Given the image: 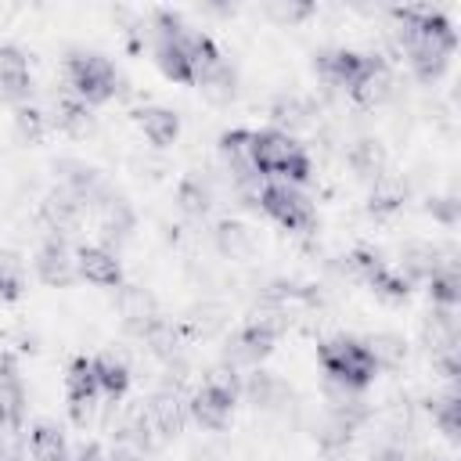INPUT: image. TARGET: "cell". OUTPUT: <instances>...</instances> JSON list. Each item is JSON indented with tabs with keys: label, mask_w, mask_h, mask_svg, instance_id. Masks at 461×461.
<instances>
[{
	"label": "cell",
	"mask_w": 461,
	"mask_h": 461,
	"mask_svg": "<svg viewBox=\"0 0 461 461\" xmlns=\"http://www.w3.org/2000/svg\"><path fill=\"white\" fill-rule=\"evenodd\" d=\"M252 162L259 176H270L292 187L310 180V155L285 130H252Z\"/></svg>",
	"instance_id": "obj_1"
},
{
	"label": "cell",
	"mask_w": 461,
	"mask_h": 461,
	"mask_svg": "<svg viewBox=\"0 0 461 461\" xmlns=\"http://www.w3.org/2000/svg\"><path fill=\"white\" fill-rule=\"evenodd\" d=\"M317 357H321V367H324L328 382L331 385H342V389H353V393H360L364 385H371V378L378 375V364L367 353V346L357 342V339H346V335L321 342Z\"/></svg>",
	"instance_id": "obj_2"
},
{
	"label": "cell",
	"mask_w": 461,
	"mask_h": 461,
	"mask_svg": "<svg viewBox=\"0 0 461 461\" xmlns=\"http://www.w3.org/2000/svg\"><path fill=\"white\" fill-rule=\"evenodd\" d=\"M65 79H68V94H76L83 104H104L119 90L115 65L108 58L86 54V50H79L65 61Z\"/></svg>",
	"instance_id": "obj_3"
},
{
	"label": "cell",
	"mask_w": 461,
	"mask_h": 461,
	"mask_svg": "<svg viewBox=\"0 0 461 461\" xmlns=\"http://www.w3.org/2000/svg\"><path fill=\"white\" fill-rule=\"evenodd\" d=\"M238 393H241V382H238L234 367H216V371L202 382V389L191 396L187 411H191V418H194L202 429H212V432H216V429H223V425L230 421V411H234Z\"/></svg>",
	"instance_id": "obj_4"
},
{
	"label": "cell",
	"mask_w": 461,
	"mask_h": 461,
	"mask_svg": "<svg viewBox=\"0 0 461 461\" xmlns=\"http://www.w3.org/2000/svg\"><path fill=\"white\" fill-rule=\"evenodd\" d=\"M256 205H259L274 223H281L285 230H310V227H313V205H310L306 194H299L292 184L267 180V184L259 187Z\"/></svg>",
	"instance_id": "obj_5"
},
{
	"label": "cell",
	"mask_w": 461,
	"mask_h": 461,
	"mask_svg": "<svg viewBox=\"0 0 461 461\" xmlns=\"http://www.w3.org/2000/svg\"><path fill=\"white\" fill-rule=\"evenodd\" d=\"M274 342H277V324L252 321V324H245L241 331L230 335V342L223 349V360H227V367H259V360L270 357Z\"/></svg>",
	"instance_id": "obj_6"
},
{
	"label": "cell",
	"mask_w": 461,
	"mask_h": 461,
	"mask_svg": "<svg viewBox=\"0 0 461 461\" xmlns=\"http://www.w3.org/2000/svg\"><path fill=\"white\" fill-rule=\"evenodd\" d=\"M97 375H94V360L90 357H76L68 364V375H65V396H68V414L76 425H86L90 414H94V403H97Z\"/></svg>",
	"instance_id": "obj_7"
},
{
	"label": "cell",
	"mask_w": 461,
	"mask_h": 461,
	"mask_svg": "<svg viewBox=\"0 0 461 461\" xmlns=\"http://www.w3.org/2000/svg\"><path fill=\"white\" fill-rule=\"evenodd\" d=\"M32 267H36V277H40L43 285H50V288H65V285H72V281L79 277V274H76V252H72L61 238H47V241L40 245Z\"/></svg>",
	"instance_id": "obj_8"
},
{
	"label": "cell",
	"mask_w": 461,
	"mask_h": 461,
	"mask_svg": "<svg viewBox=\"0 0 461 461\" xmlns=\"http://www.w3.org/2000/svg\"><path fill=\"white\" fill-rule=\"evenodd\" d=\"M367 58H371V54H357V50H346V47L324 50V54L317 58V76H321L328 86H339V90L349 94V90L360 83V76L367 72Z\"/></svg>",
	"instance_id": "obj_9"
},
{
	"label": "cell",
	"mask_w": 461,
	"mask_h": 461,
	"mask_svg": "<svg viewBox=\"0 0 461 461\" xmlns=\"http://www.w3.org/2000/svg\"><path fill=\"white\" fill-rule=\"evenodd\" d=\"M76 274L97 288H119V281H122V267H119L115 252L104 245H79L76 249Z\"/></svg>",
	"instance_id": "obj_10"
},
{
	"label": "cell",
	"mask_w": 461,
	"mask_h": 461,
	"mask_svg": "<svg viewBox=\"0 0 461 461\" xmlns=\"http://www.w3.org/2000/svg\"><path fill=\"white\" fill-rule=\"evenodd\" d=\"M144 421H148V432H158L162 439H173L187 421V403L176 393H155L144 403Z\"/></svg>",
	"instance_id": "obj_11"
},
{
	"label": "cell",
	"mask_w": 461,
	"mask_h": 461,
	"mask_svg": "<svg viewBox=\"0 0 461 461\" xmlns=\"http://www.w3.org/2000/svg\"><path fill=\"white\" fill-rule=\"evenodd\" d=\"M0 94L14 104H25L32 94V76H29V61L18 47L4 43L0 47Z\"/></svg>",
	"instance_id": "obj_12"
},
{
	"label": "cell",
	"mask_w": 461,
	"mask_h": 461,
	"mask_svg": "<svg viewBox=\"0 0 461 461\" xmlns=\"http://www.w3.org/2000/svg\"><path fill=\"white\" fill-rule=\"evenodd\" d=\"M137 126L144 130V137L155 144V148H166L176 140L180 133V115L173 108H162V104H148L137 112Z\"/></svg>",
	"instance_id": "obj_13"
},
{
	"label": "cell",
	"mask_w": 461,
	"mask_h": 461,
	"mask_svg": "<svg viewBox=\"0 0 461 461\" xmlns=\"http://www.w3.org/2000/svg\"><path fill=\"white\" fill-rule=\"evenodd\" d=\"M389 86H393V72H389V65L378 58V54H371L367 58V72L360 76V83L349 90L360 104H378L385 94H389Z\"/></svg>",
	"instance_id": "obj_14"
},
{
	"label": "cell",
	"mask_w": 461,
	"mask_h": 461,
	"mask_svg": "<svg viewBox=\"0 0 461 461\" xmlns=\"http://www.w3.org/2000/svg\"><path fill=\"white\" fill-rule=\"evenodd\" d=\"M94 375H97V389L108 400H122L126 396V389H130V367L119 357H112V353L94 357Z\"/></svg>",
	"instance_id": "obj_15"
},
{
	"label": "cell",
	"mask_w": 461,
	"mask_h": 461,
	"mask_svg": "<svg viewBox=\"0 0 461 461\" xmlns=\"http://www.w3.org/2000/svg\"><path fill=\"white\" fill-rule=\"evenodd\" d=\"M29 450H32V461H72V450L61 436L58 425L50 421H40L29 436Z\"/></svg>",
	"instance_id": "obj_16"
},
{
	"label": "cell",
	"mask_w": 461,
	"mask_h": 461,
	"mask_svg": "<svg viewBox=\"0 0 461 461\" xmlns=\"http://www.w3.org/2000/svg\"><path fill=\"white\" fill-rule=\"evenodd\" d=\"M54 122H58V130H65L72 137H83V133H90L94 115H90V104H83L76 94H61L54 101Z\"/></svg>",
	"instance_id": "obj_17"
},
{
	"label": "cell",
	"mask_w": 461,
	"mask_h": 461,
	"mask_svg": "<svg viewBox=\"0 0 461 461\" xmlns=\"http://www.w3.org/2000/svg\"><path fill=\"white\" fill-rule=\"evenodd\" d=\"M79 212H83V205L68 191H61V187L43 202V220L54 230V238H58V230H72L79 223Z\"/></svg>",
	"instance_id": "obj_18"
},
{
	"label": "cell",
	"mask_w": 461,
	"mask_h": 461,
	"mask_svg": "<svg viewBox=\"0 0 461 461\" xmlns=\"http://www.w3.org/2000/svg\"><path fill=\"white\" fill-rule=\"evenodd\" d=\"M241 389L249 393V400H252L256 407H277V403L288 396L285 382H281L277 375H267V371H252Z\"/></svg>",
	"instance_id": "obj_19"
},
{
	"label": "cell",
	"mask_w": 461,
	"mask_h": 461,
	"mask_svg": "<svg viewBox=\"0 0 461 461\" xmlns=\"http://www.w3.org/2000/svg\"><path fill=\"white\" fill-rule=\"evenodd\" d=\"M364 285H371V292L375 295H382L385 303H403L407 299V292H411V281L400 274V270H393L389 263H382Z\"/></svg>",
	"instance_id": "obj_20"
},
{
	"label": "cell",
	"mask_w": 461,
	"mask_h": 461,
	"mask_svg": "<svg viewBox=\"0 0 461 461\" xmlns=\"http://www.w3.org/2000/svg\"><path fill=\"white\" fill-rule=\"evenodd\" d=\"M429 299L443 310H454L461 303V277L454 267H439L432 277H429Z\"/></svg>",
	"instance_id": "obj_21"
},
{
	"label": "cell",
	"mask_w": 461,
	"mask_h": 461,
	"mask_svg": "<svg viewBox=\"0 0 461 461\" xmlns=\"http://www.w3.org/2000/svg\"><path fill=\"white\" fill-rule=\"evenodd\" d=\"M234 83H238L234 68H230V65L223 61V65H220V68H216V72H212L209 79H202V83H198V90H202V94H205V97H209L212 104H227V101L234 97V90H238Z\"/></svg>",
	"instance_id": "obj_22"
},
{
	"label": "cell",
	"mask_w": 461,
	"mask_h": 461,
	"mask_svg": "<svg viewBox=\"0 0 461 461\" xmlns=\"http://www.w3.org/2000/svg\"><path fill=\"white\" fill-rule=\"evenodd\" d=\"M216 241H220V252L230 256V259H245L252 252V234L241 223H220L216 227Z\"/></svg>",
	"instance_id": "obj_23"
},
{
	"label": "cell",
	"mask_w": 461,
	"mask_h": 461,
	"mask_svg": "<svg viewBox=\"0 0 461 461\" xmlns=\"http://www.w3.org/2000/svg\"><path fill=\"white\" fill-rule=\"evenodd\" d=\"M14 130H18V137L25 144H40L43 133H47V115L40 108H32V104H18L14 108Z\"/></svg>",
	"instance_id": "obj_24"
},
{
	"label": "cell",
	"mask_w": 461,
	"mask_h": 461,
	"mask_svg": "<svg viewBox=\"0 0 461 461\" xmlns=\"http://www.w3.org/2000/svg\"><path fill=\"white\" fill-rule=\"evenodd\" d=\"M432 418H436L439 432H443L450 443H457V436H461V400H457V393H447V396L432 407Z\"/></svg>",
	"instance_id": "obj_25"
},
{
	"label": "cell",
	"mask_w": 461,
	"mask_h": 461,
	"mask_svg": "<svg viewBox=\"0 0 461 461\" xmlns=\"http://www.w3.org/2000/svg\"><path fill=\"white\" fill-rule=\"evenodd\" d=\"M403 267H407V274H403L407 281H411V277H425V281H429V277L439 270L436 249H432V245H411V249L403 252Z\"/></svg>",
	"instance_id": "obj_26"
},
{
	"label": "cell",
	"mask_w": 461,
	"mask_h": 461,
	"mask_svg": "<svg viewBox=\"0 0 461 461\" xmlns=\"http://www.w3.org/2000/svg\"><path fill=\"white\" fill-rule=\"evenodd\" d=\"M25 288V274H22V259L11 252H0V299L14 303Z\"/></svg>",
	"instance_id": "obj_27"
},
{
	"label": "cell",
	"mask_w": 461,
	"mask_h": 461,
	"mask_svg": "<svg viewBox=\"0 0 461 461\" xmlns=\"http://www.w3.org/2000/svg\"><path fill=\"white\" fill-rule=\"evenodd\" d=\"M176 202H180V209H184V212H191V216H202V212L209 209L212 194H209V187H205L198 176H187V180L176 187Z\"/></svg>",
	"instance_id": "obj_28"
},
{
	"label": "cell",
	"mask_w": 461,
	"mask_h": 461,
	"mask_svg": "<svg viewBox=\"0 0 461 461\" xmlns=\"http://www.w3.org/2000/svg\"><path fill=\"white\" fill-rule=\"evenodd\" d=\"M364 346H367V353L375 357L378 367H396V364L403 360V342H400L396 335H375V339L364 342Z\"/></svg>",
	"instance_id": "obj_29"
},
{
	"label": "cell",
	"mask_w": 461,
	"mask_h": 461,
	"mask_svg": "<svg viewBox=\"0 0 461 461\" xmlns=\"http://www.w3.org/2000/svg\"><path fill=\"white\" fill-rule=\"evenodd\" d=\"M353 166L360 176H375L378 180V166H382V151L371 144V140H360L357 151H353Z\"/></svg>",
	"instance_id": "obj_30"
},
{
	"label": "cell",
	"mask_w": 461,
	"mask_h": 461,
	"mask_svg": "<svg viewBox=\"0 0 461 461\" xmlns=\"http://www.w3.org/2000/svg\"><path fill=\"white\" fill-rule=\"evenodd\" d=\"M270 14H274L277 22H299V18L310 14V4H274Z\"/></svg>",
	"instance_id": "obj_31"
},
{
	"label": "cell",
	"mask_w": 461,
	"mask_h": 461,
	"mask_svg": "<svg viewBox=\"0 0 461 461\" xmlns=\"http://www.w3.org/2000/svg\"><path fill=\"white\" fill-rule=\"evenodd\" d=\"M108 461H140V457H137L133 450H115V454H112Z\"/></svg>",
	"instance_id": "obj_32"
},
{
	"label": "cell",
	"mask_w": 461,
	"mask_h": 461,
	"mask_svg": "<svg viewBox=\"0 0 461 461\" xmlns=\"http://www.w3.org/2000/svg\"><path fill=\"white\" fill-rule=\"evenodd\" d=\"M0 461H18V454L11 447H0Z\"/></svg>",
	"instance_id": "obj_33"
},
{
	"label": "cell",
	"mask_w": 461,
	"mask_h": 461,
	"mask_svg": "<svg viewBox=\"0 0 461 461\" xmlns=\"http://www.w3.org/2000/svg\"><path fill=\"white\" fill-rule=\"evenodd\" d=\"M0 447H4V439H0Z\"/></svg>",
	"instance_id": "obj_34"
}]
</instances>
